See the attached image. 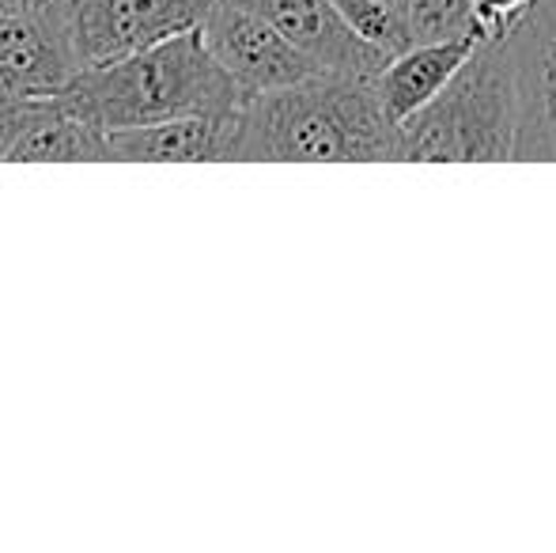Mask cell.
I'll return each mask as SVG.
<instances>
[{"label": "cell", "instance_id": "5bb4252c", "mask_svg": "<svg viewBox=\"0 0 556 553\" xmlns=\"http://www.w3.org/2000/svg\"><path fill=\"white\" fill-rule=\"evenodd\" d=\"M534 0H473V23L484 42H507L522 20L530 15Z\"/></svg>", "mask_w": 556, "mask_h": 553}, {"label": "cell", "instance_id": "6da1fadb", "mask_svg": "<svg viewBox=\"0 0 556 553\" xmlns=\"http://www.w3.org/2000/svg\"><path fill=\"white\" fill-rule=\"evenodd\" d=\"M231 163H397V122L375 80L323 73L250 96Z\"/></svg>", "mask_w": 556, "mask_h": 553}, {"label": "cell", "instance_id": "4fadbf2b", "mask_svg": "<svg viewBox=\"0 0 556 553\" xmlns=\"http://www.w3.org/2000/svg\"><path fill=\"white\" fill-rule=\"evenodd\" d=\"M341 8V15L349 20V27L359 38H367L371 46H379L382 53H402L409 46V27H405V12L387 0H333Z\"/></svg>", "mask_w": 556, "mask_h": 553}, {"label": "cell", "instance_id": "ba28073f", "mask_svg": "<svg viewBox=\"0 0 556 553\" xmlns=\"http://www.w3.org/2000/svg\"><path fill=\"white\" fill-rule=\"evenodd\" d=\"M235 4L265 15L300 50H307L326 73L379 80L390 61V53H382L379 46H371L349 27L333 0H235Z\"/></svg>", "mask_w": 556, "mask_h": 553}, {"label": "cell", "instance_id": "2e32d148", "mask_svg": "<svg viewBox=\"0 0 556 553\" xmlns=\"http://www.w3.org/2000/svg\"><path fill=\"white\" fill-rule=\"evenodd\" d=\"M73 0H0V12H35L53 15V20H68Z\"/></svg>", "mask_w": 556, "mask_h": 553}, {"label": "cell", "instance_id": "7a4b0ae2", "mask_svg": "<svg viewBox=\"0 0 556 553\" xmlns=\"http://www.w3.org/2000/svg\"><path fill=\"white\" fill-rule=\"evenodd\" d=\"M61 99L106 134L182 114H235L247 103L242 88L213 58L201 27L129 58L84 65Z\"/></svg>", "mask_w": 556, "mask_h": 553}, {"label": "cell", "instance_id": "5b68a950", "mask_svg": "<svg viewBox=\"0 0 556 553\" xmlns=\"http://www.w3.org/2000/svg\"><path fill=\"white\" fill-rule=\"evenodd\" d=\"M216 0H73L68 30L80 65L129 58L198 30Z\"/></svg>", "mask_w": 556, "mask_h": 553}, {"label": "cell", "instance_id": "3957f363", "mask_svg": "<svg viewBox=\"0 0 556 553\" xmlns=\"http://www.w3.org/2000/svg\"><path fill=\"white\" fill-rule=\"evenodd\" d=\"M519 140V80L511 42H477L451 84L397 122V160L507 163Z\"/></svg>", "mask_w": 556, "mask_h": 553}, {"label": "cell", "instance_id": "52a82bcc", "mask_svg": "<svg viewBox=\"0 0 556 553\" xmlns=\"http://www.w3.org/2000/svg\"><path fill=\"white\" fill-rule=\"evenodd\" d=\"M68 20L35 12H0V96L50 99L80 73Z\"/></svg>", "mask_w": 556, "mask_h": 553}, {"label": "cell", "instance_id": "277c9868", "mask_svg": "<svg viewBox=\"0 0 556 553\" xmlns=\"http://www.w3.org/2000/svg\"><path fill=\"white\" fill-rule=\"evenodd\" d=\"M201 35L247 99L262 96V91L295 88V84H307L326 73L285 30L235 0H216L213 12L201 23Z\"/></svg>", "mask_w": 556, "mask_h": 553}, {"label": "cell", "instance_id": "9c48e42d", "mask_svg": "<svg viewBox=\"0 0 556 553\" xmlns=\"http://www.w3.org/2000/svg\"><path fill=\"white\" fill-rule=\"evenodd\" d=\"M239 114H182L152 126L111 129L117 163H231Z\"/></svg>", "mask_w": 556, "mask_h": 553}, {"label": "cell", "instance_id": "9a60e30c", "mask_svg": "<svg viewBox=\"0 0 556 553\" xmlns=\"http://www.w3.org/2000/svg\"><path fill=\"white\" fill-rule=\"evenodd\" d=\"M23 111H27V99H4L0 96V160L8 163L12 144L23 129Z\"/></svg>", "mask_w": 556, "mask_h": 553}, {"label": "cell", "instance_id": "e0dca14e", "mask_svg": "<svg viewBox=\"0 0 556 553\" xmlns=\"http://www.w3.org/2000/svg\"><path fill=\"white\" fill-rule=\"evenodd\" d=\"M387 4H397V8H402V12H405V0H387Z\"/></svg>", "mask_w": 556, "mask_h": 553}, {"label": "cell", "instance_id": "7c38bea8", "mask_svg": "<svg viewBox=\"0 0 556 553\" xmlns=\"http://www.w3.org/2000/svg\"><path fill=\"white\" fill-rule=\"evenodd\" d=\"M405 27H409V42L477 35L473 0H405Z\"/></svg>", "mask_w": 556, "mask_h": 553}, {"label": "cell", "instance_id": "8fae6325", "mask_svg": "<svg viewBox=\"0 0 556 553\" xmlns=\"http://www.w3.org/2000/svg\"><path fill=\"white\" fill-rule=\"evenodd\" d=\"M477 42H481V35H462L443 38V42H409L402 53H394L387 61V68L379 73V80H375L390 118L405 122L425 103H432L446 84L458 76L466 58L477 50Z\"/></svg>", "mask_w": 556, "mask_h": 553}, {"label": "cell", "instance_id": "8992f818", "mask_svg": "<svg viewBox=\"0 0 556 553\" xmlns=\"http://www.w3.org/2000/svg\"><path fill=\"white\" fill-rule=\"evenodd\" d=\"M519 80V140L515 160L556 163V0H534L511 38Z\"/></svg>", "mask_w": 556, "mask_h": 553}, {"label": "cell", "instance_id": "30bf717a", "mask_svg": "<svg viewBox=\"0 0 556 553\" xmlns=\"http://www.w3.org/2000/svg\"><path fill=\"white\" fill-rule=\"evenodd\" d=\"M111 134L61 96L27 99L8 163H111Z\"/></svg>", "mask_w": 556, "mask_h": 553}]
</instances>
